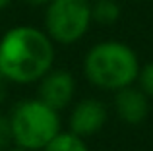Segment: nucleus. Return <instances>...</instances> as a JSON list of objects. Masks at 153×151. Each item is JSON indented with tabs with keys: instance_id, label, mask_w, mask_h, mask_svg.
<instances>
[{
	"instance_id": "obj_1",
	"label": "nucleus",
	"mask_w": 153,
	"mask_h": 151,
	"mask_svg": "<svg viewBox=\"0 0 153 151\" xmlns=\"http://www.w3.org/2000/svg\"><path fill=\"white\" fill-rule=\"evenodd\" d=\"M54 66V43L45 29L10 27L0 37V74L12 83H37Z\"/></svg>"
},
{
	"instance_id": "obj_2",
	"label": "nucleus",
	"mask_w": 153,
	"mask_h": 151,
	"mask_svg": "<svg viewBox=\"0 0 153 151\" xmlns=\"http://www.w3.org/2000/svg\"><path fill=\"white\" fill-rule=\"evenodd\" d=\"M140 58L130 45L122 41L95 43L83 56V76L85 79L103 91H118L134 85L140 76Z\"/></svg>"
},
{
	"instance_id": "obj_3",
	"label": "nucleus",
	"mask_w": 153,
	"mask_h": 151,
	"mask_svg": "<svg viewBox=\"0 0 153 151\" xmlns=\"http://www.w3.org/2000/svg\"><path fill=\"white\" fill-rule=\"evenodd\" d=\"M10 124L14 145L29 151H41L62 130L58 110L39 97L19 101L10 113Z\"/></svg>"
},
{
	"instance_id": "obj_4",
	"label": "nucleus",
	"mask_w": 153,
	"mask_h": 151,
	"mask_svg": "<svg viewBox=\"0 0 153 151\" xmlns=\"http://www.w3.org/2000/svg\"><path fill=\"white\" fill-rule=\"evenodd\" d=\"M91 23L89 0H49L45 4V33L54 45H74L87 35Z\"/></svg>"
},
{
	"instance_id": "obj_5",
	"label": "nucleus",
	"mask_w": 153,
	"mask_h": 151,
	"mask_svg": "<svg viewBox=\"0 0 153 151\" xmlns=\"http://www.w3.org/2000/svg\"><path fill=\"white\" fill-rule=\"evenodd\" d=\"M76 95V78L64 68H51L37 81V97L60 113L72 105Z\"/></svg>"
},
{
	"instance_id": "obj_6",
	"label": "nucleus",
	"mask_w": 153,
	"mask_h": 151,
	"mask_svg": "<svg viewBox=\"0 0 153 151\" xmlns=\"http://www.w3.org/2000/svg\"><path fill=\"white\" fill-rule=\"evenodd\" d=\"M108 120V110L103 101L95 97H85L78 101L68 116V130L79 138H91L105 128Z\"/></svg>"
},
{
	"instance_id": "obj_7",
	"label": "nucleus",
	"mask_w": 153,
	"mask_h": 151,
	"mask_svg": "<svg viewBox=\"0 0 153 151\" xmlns=\"http://www.w3.org/2000/svg\"><path fill=\"white\" fill-rule=\"evenodd\" d=\"M114 113L124 124L138 126L149 116V97L143 93L142 87L128 85L114 91Z\"/></svg>"
},
{
	"instance_id": "obj_8",
	"label": "nucleus",
	"mask_w": 153,
	"mask_h": 151,
	"mask_svg": "<svg viewBox=\"0 0 153 151\" xmlns=\"http://www.w3.org/2000/svg\"><path fill=\"white\" fill-rule=\"evenodd\" d=\"M122 8L116 0H95L91 2V19L99 25H112L120 19Z\"/></svg>"
},
{
	"instance_id": "obj_9",
	"label": "nucleus",
	"mask_w": 153,
	"mask_h": 151,
	"mask_svg": "<svg viewBox=\"0 0 153 151\" xmlns=\"http://www.w3.org/2000/svg\"><path fill=\"white\" fill-rule=\"evenodd\" d=\"M41 151H89V147L85 144V138L76 136L70 130L68 132L60 130Z\"/></svg>"
},
{
	"instance_id": "obj_10",
	"label": "nucleus",
	"mask_w": 153,
	"mask_h": 151,
	"mask_svg": "<svg viewBox=\"0 0 153 151\" xmlns=\"http://www.w3.org/2000/svg\"><path fill=\"white\" fill-rule=\"evenodd\" d=\"M138 83L143 89V93L149 99H153V60L143 64L140 68V76H138Z\"/></svg>"
},
{
	"instance_id": "obj_11",
	"label": "nucleus",
	"mask_w": 153,
	"mask_h": 151,
	"mask_svg": "<svg viewBox=\"0 0 153 151\" xmlns=\"http://www.w3.org/2000/svg\"><path fill=\"white\" fill-rule=\"evenodd\" d=\"M14 145L12 140V124H10V114H4L0 110V151L8 149Z\"/></svg>"
},
{
	"instance_id": "obj_12",
	"label": "nucleus",
	"mask_w": 153,
	"mask_h": 151,
	"mask_svg": "<svg viewBox=\"0 0 153 151\" xmlns=\"http://www.w3.org/2000/svg\"><path fill=\"white\" fill-rule=\"evenodd\" d=\"M6 78H4L2 74H0V105H2L4 101H6V95H8V89H6Z\"/></svg>"
},
{
	"instance_id": "obj_13",
	"label": "nucleus",
	"mask_w": 153,
	"mask_h": 151,
	"mask_svg": "<svg viewBox=\"0 0 153 151\" xmlns=\"http://www.w3.org/2000/svg\"><path fill=\"white\" fill-rule=\"evenodd\" d=\"M23 2H27L29 6H45L49 0H23Z\"/></svg>"
},
{
	"instance_id": "obj_14",
	"label": "nucleus",
	"mask_w": 153,
	"mask_h": 151,
	"mask_svg": "<svg viewBox=\"0 0 153 151\" xmlns=\"http://www.w3.org/2000/svg\"><path fill=\"white\" fill-rule=\"evenodd\" d=\"M10 4H12V0H0V12L6 10V8L10 6Z\"/></svg>"
},
{
	"instance_id": "obj_15",
	"label": "nucleus",
	"mask_w": 153,
	"mask_h": 151,
	"mask_svg": "<svg viewBox=\"0 0 153 151\" xmlns=\"http://www.w3.org/2000/svg\"><path fill=\"white\" fill-rule=\"evenodd\" d=\"M4 151H29V149H23V147H8Z\"/></svg>"
},
{
	"instance_id": "obj_16",
	"label": "nucleus",
	"mask_w": 153,
	"mask_h": 151,
	"mask_svg": "<svg viewBox=\"0 0 153 151\" xmlns=\"http://www.w3.org/2000/svg\"><path fill=\"white\" fill-rule=\"evenodd\" d=\"M89 2H95V0H89Z\"/></svg>"
}]
</instances>
